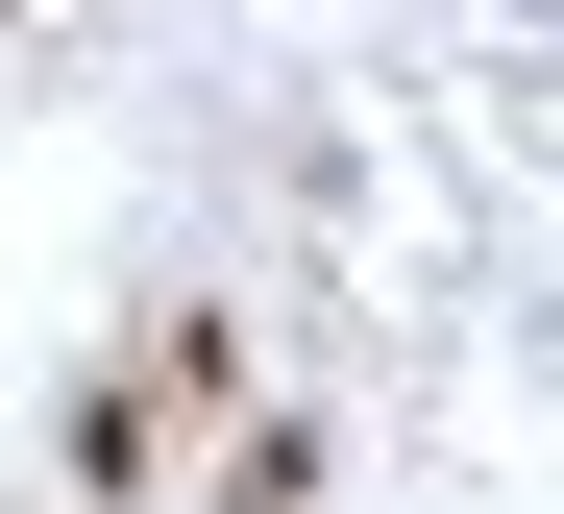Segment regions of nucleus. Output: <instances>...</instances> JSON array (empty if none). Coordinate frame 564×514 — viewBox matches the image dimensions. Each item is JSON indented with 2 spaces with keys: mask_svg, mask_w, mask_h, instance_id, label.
Returning <instances> with one entry per match:
<instances>
[]
</instances>
